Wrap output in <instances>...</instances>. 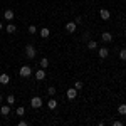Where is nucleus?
<instances>
[{"label":"nucleus","instance_id":"nucleus-1","mask_svg":"<svg viewBox=\"0 0 126 126\" xmlns=\"http://www.w3.org/2000/svg\"><path fill=\"white\" fill-rule=\"evenodd\" d=\"M35 54H37L35 47H34L32 44H27V46H25V56H27L29 59H34V57H35Z\"/></svg>","mask_w":126,"mask_h":126},{"label":"nucleus","instance_id":"nucleus-2","mask_svg":"<svg viewBox=\"0 0 126 126\" xmlns=\"http://www.w3.org/2000/svg\"><path fill=\"white\" fill-rule=\"evenodd\" d=\"M19 74L22 78H30V76H32V69H30L29 66H22L20 71H19Z\"/></svg>","mask_w":126,"mask_h":126},{"label":"nucleus","instance_id":"nucleus-3","mask_svg":"<svg viewBox=\"0 0 126 126\" xmlns=\"http://www.w3.org/2000/svg\"><path fill=\"white\" fill-rule=\"evenodd\" d=\"M30 106L34 108V109H39V108H42V99H40L39 96H34L32 99H30Z\"/></svg>","mask_w":126,"mask_h":126},{"label":"nucleus","instance_id":"nucleus-4","mask_svg":"<svg viewBox=\"0 0 126 126\" xmlns=\"http://www.w3.org/2000/svg\"><path fill=\"white\" fill-rule=\"evenodd\" d=\"M76 96H78V89L76 87H69L67 89V99L72 101V99H76Z\"/></svg>","mask_w":126,"mask_h":126},{"label":"nucleus","instance_id":"nucleus-5","mask_svg":"<svg viewBox=\"0 0 126 126\" xmlns=\"http://www.w3.org/2000/svg\"><path fill=\"white\" fill-rule=\"evenodd\" d=\"M101 39H103L104 44H109V42L113 40V34H111V32H103V34H101Z\"/></svg>","mask_w":126,"mask_h":126},{"label":"nucleus","instance_id":"nucleus-6","mask_svg":"<svg viewBox=\"0 0 126 126\" xmlns=\"http://www.w3.org/2000/svg\"><path fill=\"white\" fill-rule=\"evenodd\" d=\"M99 17H101L103 20H109V19H111V14H109V10H108V9H101V10H99Z\"/></svg>","mask_w":126,"mask_h":126},{"label":"nucleus","instance_id":"nucleus-7","mask_svg":"<svg viewBox=\"0 0 126 126\" xmlns=\"http://www.w3.org/2000/svg\"><path fill=\"white\" fill-rule=\"evenodd\" d=\"M76 27H78L76 22H67V24H66V30H67L69 34H74V32H76Z\"/></svg>","mask_w":126,"mask_h":126},{"label":"nucleus","instance_id":"nucleus-8","mask_svg":"<svg viewBox=\"0 0 126 126\" xmlns=\"http://www.w3.org/2000/svg\"><path fill=\"white\" fill-rule=\"evenodd\" d=\"M97 54H99V59H106L109 56V50H108V47H101L97 50Z\"/></svg>","mask_w":126,"mask_h":126},{"label":"nucleus","instance_id":"nucleus-9","mask_svg":"<svg viewBox=\"0 0 126 126\" xmlns=\"http://www.w3.org/2000/svg\"><path fill=\"white\" fill-rule=\"evenodd\" d=\"M3 19H5V20H9V22H12V20H14V10L7 9L5 12H3Z\"/></svg>","mask_w":126,"mask_h":126},{"label":"nucleus","instance_id":"nucleus-10","mask_svg":"<svg viewBox=\"0 0 126 126\" xmlns=\"http://www.w3.org/2000/svg\"><path fill=\"white\" fill-rule=\"evenodd\" d=\"M10 82V76L7 72H2L0 74V84H9Z\"/></svg>","mask_w":126,"mask_h":126},{"label":"nucleus","instance_id":"nucleus-11","mask_svg":"<svg viewBox=\"0 0 126 126\" xmlns=\"http://www.w3.org/2000/svg\"><path fill=\"white\" fill-rule=\"evenodd\" d=\"M35 79H37V81H44V79H46V71H44L42 67L35 72Z\"/></svg>","mask_w":126,"mask_h":126},{"label":"nucleus","instance_id":"nucleus-12","mask_svg":"<svg viewBox=\"0 0 126 126\" xmlns=\"http://www.w3.org/2000/svg\"><path fill=\"white\" fill-rule=\"evenodd\" d=\"M0 114H2V116H9V114H10V104L0 108Z\"/></svg>","mask_w":126,"mask_h":126},{"label":"nucleus","instance_id":"nucleus-13","mask_svg":"<svg viewBox=\"0 0 126 126\" xmlns=\"http://www.w3.org/2000/svg\"><path fill=\"white\" fill-rule=\"evenodd\" d=\"M49 35H50V30H49L47 27H42V29H40V37H42V39H47Z\"/></svg>","mask_w":126,"mask_h":126},{"label":"nucleus","instance_id":"nucleus-14","mask_svg":"<svg viewBox=\"0 0 126 126\" xmlns=\"http://www.w3.org/2000/svg\"><path fill=\"white\" fill-rule=\"evenodd\" d=\"M87 49H89V50H96V49H97V42L89 39V40H87Z\"/></svg>","mask_w":126,"mask_h":126},{"label":"nucleus","instance_id":"nucleus-15","mask_svg":"<svg viewBox=\"0 0 126 126\" xmlns=\"http://www.w3.org/2000/svg\"><path fill=\"white\" fill-rule=\"evenodd\" d=\"M5 30H7L9 34H15V32H17V27H15L14 24H9V25L5 27Z\"/></svg>","mask_w":126,"mask_h":126},{"label":"nucleus","instance_id":"nucleus-16","mask_svg":"<svg viewBox=\"0 0 126 126\" xmlns=\"http://www.w3.org/2000/svg\"><path fill=\"white\" fill-rule=\"evenodd\" d=\"M15 114H17L19 118H24V116H25V109H24L22 106H20V108H17V109H15Z\"/></svg>","mask_w":126,"mask_h":126},{"label":"nucleus","instance_id":"nucleus-17","mask_svg":"<svg viewBox=\"0 0 126 126\" xmlns=\"http://www.w3.org/2000/svg\"><path fill=\"white\" fill-rule=\"evenodd\" d=\"M47 106L50 108V109H56V108H57V101H56V99H54V97H52V99H49Z\"/></svg>","mask_w":126,"mask_h":126},{"label":"nucleus","instance_id":"nucleus-18","mask_svg":"<svg viewBox=\"0 0 126 126\" xmlns=\"http://www.w3.org/2000/svg\"><path fill=\"white\" fill-rule=\"evenodd\" d=\"M47 66H49V59H47V57H42V59H40V67L46 69Z\"/></svg>","mask_w":126,"mask_h":126},{"label":"nucleus","instance_id":"nucleus-19","mask_svg":"<svg viewBox=\"0 0 126 126\" xmlns=\"http://www.w3.org/2000/svg\"><path fill=\"white\" fill-rule=\"evenodd\" d=\"M118 113L119 114H126V104H119L118 106Z\"/></svg>","mask_w":126,"mask_h":126},{"label":"nucleus","instance_id":"nucleus-20","mask_svg":"<svg viewBox=\"0 0 126 126\" xmlns=\"http://www.w3.org/2000/svg\"><path fill=\"white\" fill-rule=\"evenodd\" d=\"M14 103H15V96H14V94H10V96H7V104H10V106H12Z\"/></svg>","mask_w":126,"mask_h":126},{"label":"nucleus","instance_id":"nucleus-21","mask_svg":"<svg viewBox=\"0 0 126 126\" xmlns=\"http://www.w3.org/2000/svg\"><path fill=\"white\" fill-rule=\"evenodd\" d=\"M119 59L121 61H126V49H121L119 50Z\"/></svg>","mask_w":126,"mask_h":126},{"label":"nucleus","instance_id":"nucleus-22","mask_svg":"<svg viewBox=\"0 0 126 126\" xmlns=\"http://www.w3.org/2000/svg\"><path fill=\"white\" fill-rule=\"evenodd\" d=\"M47 93H49V94H50V96H54V94H56V86H49Z\"/></svg>","mask_w":126,"mask_h":126},{"label":"nucleus","instance_id":"nucleus-23","mask_svg":"<svg viewBox=\"0 0 126 126\" xmlns=\"http://www.w3.org/2000/svg\"><path fill=\"white\" fill-rule=\"evenodd\" d=\"M74 87H76L78 91H81V89H82V82H81V81H76V82H74Z\"/></svg>","mask_w":126,"mask_h":126},{"label":"nucleus","instance_id":"nucleus-24","mask_svg":"<svg viewBox=\"0 0 126 126\" xmlns=\"http://www.w3.org/2000/svg\"><path fill=\"white\" fill-rule=\"evenodd\" d=\"M37 32V27L35 25H29V34H35Z\"/></svg>","mask_w":126,"mask_h":126},{"label":"nucleus","instance_id":"nucleus-25","mask_svg":"<svg viewBox=\"0 0 126 126\" xmlns=\"http://www.w3.org/2000/svg\"><path fill=\"white\" fill-rule=\"evenodd\" d=\"M89 39H91V34H89V32H84V35H82V40H86V42H87Z\"/></svg>","mask_w":126,"mask_h":126},{"label":"nucleus","instance_id":"nucleus-26","mask_svg":"<svg viewBox=\"0 0 126 126\" xmlns=\"http://www.w3.org/2000/svg\"><path fill=\"white\" fill-rule=\"evenodd\" d=\"M74 22H76V25H81V24H82V19H81V17H78Z\"/></svg>","mask_w":126,"mask_h":126},{"label":"nucleus","instance_id":"nucleus-27","mask_svg":"<svg viewBox=\"0 0 126 126\" xmlns=\"http://www.w3.org/2000/svg\"><path fill=\"white\" fill-rule=\"evenodd\" d=\"M113 126H123V121H113Z\"/></svg>","mask_w":126,"mask_h":126},{"label":"nucleus","instance_id":"nucleus-28","mask_svg":"<svg viewBox=\"0 0 126 126\" xmlns=\"http://www.w3.org/2000/svg\"><path fill=\"white\" fill-rule=\"evenodd\" d=\"M19 126H27V121H24V119H22V121H19Z\"/></svg>","mask_w":126,"mask_h":126},{"label":"nucleus","instance_id":"nucleus-29","mask_svg":"<svg viewBox=\"0 0 126 126\" xmlns=\"http://www.w3.org/2000/svg\"><path fill=\"white\" fill-rule=\"evenodd\" d=\"M2 29H3V25H2V22H0V30H2Z\"/></svg>","mask_w":126,"mask_h":126},{"label":"nucleus","instance_id":"nucleus-30","mask_svg":"<svg viewBox=\"0 0 126 126\" xmlns=\"http://www.w3.org/2000/svg\"><path fill=\"white\" fill-rule=\"evenodd\" d=\"M2 99H3V97H2V94H0V103H2Z\"/></svg>","mask_w":126,"mask_h":126}]
</instances>
